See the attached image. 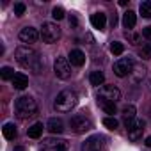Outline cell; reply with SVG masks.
I'll list each match as a JSON object with an SVG mask.
<instances>
[{
	"label": "cell",
	"mask_w": 151,
	"mask_h": 151,
	"mask_svg": "<svg viewBox=\"0 0 151 151\" xmlns=\"http://www.w3.org/2000/svg\"><path fill=\"white\" fill-rule=\"evenodd\" d=\"M14 57L18 60V64L32 73H41V68H43V62H41V57L39 53L34 50V48H29V46H18L16 52H14Z\"/></svg>",
	"instance_id": "obj_1"
},
{
	"label": "cell",
	"mask_w": 151,
	"mask_h": 151,
	"mask_svg": "<svg viewBox=\"0 0 151 151\" xmlns=\"http://www.w3.org/2000/svg\"><path fill=\"white\" fill-rule=\"evenodd\" d=\"M77 103H78L77 93L71 91V89H64V91H60V93L57 94L53 107H55V110H59V112H71L75 107H77Z\"/></svg>",
	"instance_id": "obj_2"
},
{
	"label": "cell",
	"mask_w": 151,
	"mask_h": 151,
	"mask_svg": "<svg viewBox=\"0 0 151 151\" xmlns=\"http://www.w3.org/2000/svg\"><path fill=\"white\" fill-rule=\"evenodd\" d=\"M14 110H16L20 119H29V117H34L37 114V103L30 96H20L14 101Z\"/></svg>",
	"instance_id": "obj_3"
},
{
	"label": "cell",
	"mask_w": 151,
	"mask_h": 151,
	"mask_svg": "<svg viewBox=\"0 0 151 151\" xmlns=\"http://www.w3.org/2000/svg\"><path fill=\"white\" fill-rule=\"evenodd\" d=\"M41 37L45 43L52 45V43H57L59 37H60V27L57 23H52V22H45L43 27H41Z\"/></svg>",
	"instance_id": "obj_4"
},
{
	"label": "cell",
	"mask_w": 151,
	"mask_h": 151,
	"mask_svg": "<svg viewBox=\"0 0 151 151\" xmlns=\"http://www.w3.org/2000/svg\"><path fill=\"white\" fill-rule=\"evenodd\" d=\"M133 66H135V62H133L132 57H123V59L114 62V75L119 77V78H124V77H128V75L132 73Z\"/></svg>",
	"instance_id": "obj_5"
},
{
	"label": "cell",
	"mask_w": 151,
	"mask_h": 151,
	"mask_svg": "<svg viewBox=\"0 0 151 151\" xmlns=\"http://www.w3.org/2000/svg\"><path fill=\"white\" fill-rule=\"evenodd\" d=\"M121 100V91L116 86H103L98 91V101H112L117 103Z\"/></svg>",
	"instance_id": "obj_6"
},
{
	"label": "cell",
	"mask_w": 151,
	"mask_h": 151,
	"mask_svg": "<svg viewBox=\"0 0 151 151\" xmlns=\"http://www.w3.org/2000/svg\"><path fill=\"white\" fill-rule=\"evenodd\" d=\"M69 124H71V130L75 133H86V132H89L93 128V121L89 117H86V116H80V114L78 116H73L71 121H69Z\"/></svg>",
	"instance_id": "obj_7"
},
{
	"label": "cell",
	"mask_w": 151,
	"mask_h": 151,
	"mask_svg": "<svg viewBox=\"0 0 151 151\" xmlns=\"http://www.w3.org/2000/svg\"><path fill=\"white\" fill-rule=\"evenodd\" d=\"M53 71L57 75V78L60 80H68L71 77V66H69V60L64 59V57H57L55 62H53Z\"/></svg>",
	"instance_id": "obj_8"
},
{
	"label": "cell",
	"mask_w": 151,
	"mask_h": 151,
	"mask_svg": "<svg viewBox=\"0 0 151 151\" xmlns=\"http://www.w3.org/2000/svg\"><path fill=\"white\" fill-rule=\"evenodd\" d=\"M126 130H128V139L130 140H139L140 137H142V132H144V121L142 119H133V121H130L128 124H126Z\"/></svg>",
	"instance_id": "obj_9"
},
{
	"label": "cell",
	"mask_w": 151,
	"mask_h": 151,
	"mask_svg": "<svg viewBox=\"0 0 151 151\" xmlns=\"http://www.w3.org/2000/svg\"><path fill=\"white\" fill-rule=\"evenodd\" d=\"M43 151H68V140L64 139H45L43 140Z\"/></svg>",
	"instance_id": "obj_10"
},
{
	"label": "cell",
	"mask_w": 151,
	"mask_h": 151,
	"mask_svg": "<svg viewBox=\"0 0 151 151\" xmlns=\"http://www.w3.org/2000/svg\"><path fill=\"white\" fill-rule=\"evenodd\" d=\"M39 36H41V32H37V29H34V27H23L20 30V39L23 43H29V45L36 43L39 39Z\"/></svg>",
	"instance_id": "obj_11"
},
{
	"label": "cell",
	"mask_w": 151,
	"mask_h": 151,
	"mask_svg": "<svg viewBox=\"0 0 151 151\" xmlns=\"http://www.w3.org/2000/svg\"><path fill=\"white\" fill-rule=\"evenodd\" d=\"M101 147H103V139L100 135H93L86 139V142L82 144V151H101Z\"/></svg>",
	"instance_id": "obj_12"
},
{
	"label": "cell",
	"mask_w": 151,
	"mask_h": 151,
	"mask_svg": "<svg viewBox=\"0 0 151 151\" xmlns=\"http://www.w3.org/2000/svg\"><path fill=\"white\" fill-rule=\"evenodd\" d=\"M46 130H48L50 133H53V135L62 133V130H64V123H62V119H60V117H52V119H48V123H46Z\"/></svg>",
	"instance_id": "obj_13"
},
{
	"label": "cell",
	"mask_w": 151,
	"mask_h": 151,
	"mask_svg": "<svg viewBox=\"0 0 151 151\" xmlns=\"http://www.w3.org/2000/svg\"><path fill=\"white\" fill-rule=\"evenodd\" d=\"M68 59H69L71 66H77V68H80V66H84V62H86V53H84L82 50H71Z\"/></svg>",
	"instance_id": "obj_14"
},
{
	"label": "cell",
	"mask_w": 151,
	"mask_h": 151,
	"mask_svg": "<svg viewBox=\"0 0 151 151\" xmlns=\"http://www.w3.org/2000/svg\"><path fill=\"white\" fill-rule=\"evenodd\" d=\"M91 25H93L94 29L103 30L105 25H107V14H105V13H94V14L91 16Z\"/></svg>",
	"instance_id": "obj_15"
},
{
	"label": "cell",
	"mask_w": 151,
	"mask_h": 151,
	"mask_svg": "<svg viewBox=\"0 0 151 151\" xmlns=\"http://www.w3.org/2000/svg\"><path fill=\"white\" fill-rule=\"evenodd\" d=\"M13 86H14V89H18V91L27 89V86H29L27 75H23V73H16V75H14V78H13Z\"/></svg>",
	"instance_id": "obj_16"
},
{
	"label": "cell",
	"mask_w": 151,
	"mask_h": 151,
	"mask_svg": "<svg viewBox=\"0 0 151 151\" xmlns=\"http://www.w3.org/2000/svg\"><path fill=\"white\" fill-rule=\"evenodd\" d=\"M130 77H132V80L135 82V84H139V82H142V78L146 77V68L142 66V64H135L133 66V69H132V73H130Z\"/></svg>",
	"instance_id": "obj_17"
},
{
	"label": "cell",
	"mask_w": 151,
	"mask_h": 151,
	"mask_svg": "<svg viewBox=\"0 0 151 151\" xmlns=\"http://www.w3.org/2000/svg\"><path fill=\"white\" fill-rule=\"evenodd\" d=\"M135 23H137V14H135L133 11H126V13L123 14V27L130 30V29L135 27Z\"/></svg>",
	"instance_id": "obj_18"
},
{
	"label": "cell",
	"mask_w": 151,
	"mask_h": 151,
	"mask_svg": "<svg viewBox=\"0 0 151 151\" xmlns=\"http://www.w3.org/2000/svg\"><path fill=\"white\" fill-rule=\"evenodd\" d=\"M2 133H4V137L7 140H14V137L18 135V130H16L14 123H6L4 128H2Z\"/></svg>",
	"instance_id": "obj_19"
},
{
	"label": "cell",
	"mask_w": 151,
	"mask_h": 151,
	"mask_svg": "<svg viewBox=\"0 0 151 151\" xmlns=\"http://www.w3.org/2000/svg\"><path fill=\"white\" fill-rule=\"evenodd\" d=\"M135 107L133 105H126V107H123V110H121V116H123V119H124V124H128L130 121H133L135 119Z\"/></svg>",
	"instance_id": "obj_20"
},
{
	"label": "cell",
	"mask_w": 151,
	"mask_h": 151,
	"mask_svg": "<svg viewBox=\"0 0 151 151\" xmlns=\"http://www.w3.org/2000/svg\"><path fill=\"white\" fill-rule=\"evenodd\" d=\"M43 130H45L43 123H34V124L27 130V135H29L30 139H39V137L43 135Z\"/></svg>",
	"instance_id": "obj_21"
},
{
	"label": "cell",
	"mask_w": 151,
	"mask_h": 151,
	"mask_svg": "<svg viewBox=\"0 0 151 151\" xmlns=\"http://www.w3.org/2000/svg\"><path fill=\"white\" fill-rule=\"evenodd\" d=\"M89 82H91L93 86H103V82H105L103 71H93V73L89 75Z\"/></svg>",
	"instance_id": "obj_22"
},
{
	"label": "cell",
	"mask_w": 151,
	"mask_h": 151,
	"mask_svg": "<svg viewBox=\"0 0 151 151\" xmlns=\"http://www.w3.org/2000/svg\"><path fill=\"white\" fill-rule=\"evenodd\" d=\"M98 103L103 109V112L109 114V117H114V114H116V103H112V101H98Z\"/></svg>",
	"instance_id": "obj_23"
},
{
	"label": "cell",
	"mask_w": 151,
	"mask_h": 151,
	"mask_svg": "<svg viewBox=\"0 0 151 151\" xmlns=\"http://www.w3.org/2000/svg\"><path fill=\"white\" fill-rule=\"evenodd\" d=\"M14 69L9 68V66H4L2 69H0V77H2V80H13L14 78Z\"/></svg>",
	"instance_id": "obj_24"
},
{
	"label": "cell",
	"mask_w": 151,
	"mask_h": 151,
	"mask_svg": "<svg viewBox=\"0 0 151 151\" xmlns=\"http://www.w3.org/2000/svg\"><path fill=\"white\" fill-rule=\"evenodd\" d=\"M140 14L144 18H151V0H146V2H140V7H139Z\"/></svg>",
	"instance_id": "obj_25"
},
{
	"label": "cell",
	"mask_w": 151,
	"mask_h": 151,
	"mask_svg": "<svg viewBox=\"0 0 151 151\" xmlns=\"http://www.w3.org/2000/svg\"><path fill=\"white\" fill-rule=\"evenodd\" d=\"M110 52H112L114 55H121V53L124 52V45L119 43V41H114V43L110 45Z\"/></svg>",
	"instance_id": "obj_26"
},
{
	"label": "cell",
	"mask_w": 151,
	"mask_h": 151,
	"mask_svg": "<svg viewBox=\"0 0 151 151\" xmlns=\"http://www.w3.org/2000/svg\"><path fill=\"white\" fill-rule=\"evenodd\" d=\"M103 124H105L109 130H116V128L119 126V121H117L116 117H105V119H103Z\"/></svg>",
	"instance_id": "obj_27"
},
{
	"label": "cell",
	"mask_w": 151,
	"mask_h": 151,
	"mask_svg": "<svg viewBox=\"0 0 151 151\" xmlns=\"http://www.w3.org/2000/svg\"><path fill=\"white\" fill-rule=\"evenodd\" d=\"M52 16H53L55 20H62V18L66 16V13H64V9H62L60 6H57V7L52 9Z\"/></svg>",
	"instance_id": "obj_28"
},
{
	"label": "cell",
	"mask_w": 151,
	"mask_h": 151,
	"mask_svg": "<svg viewBox=\"0 0 151 151\" xmlns=\"http://www.w3.org/2000/svg\"><path fill=\"white\" fill-rule=\"evenodd\" d=\"M140 57L142 59H151V43H147L140 48Z\"/></svg>",
	"instance_id": "obj_29"
},
{
	"label": "cell",
	"mask_w": 151,
	"mask_h": 151,
	"mask_svg": "<svg viewBox=\"0 0 151 151\" xmlns=\"http://www.w3.org/2000/svg\"><path fill=\"white\" fill-rule=\"evenodd\" d=\"M25 9H27V7H25L23 2H16V4H14V14H16V16H23V14H25Z\"/></svg>",
	"instance_id": "obj_30"
},
{
	"label": "cell",
	"mask_w": 151,
	"mask_h": 151,
	"mask_svg": "<svg viewBox=\"0 0 151 151\" xmlns=\"http://www.w3.org/2000/svg\"><path fill=\"white\" fill-rule=\"evenodd\" d=\"M142 36H144L146 39H149V41H151V25H149V27H146V29L142 30Z\"/></svg>",
	"instance_id": "obj_31"
},
{
	"label": "cell",
	"mask_w": 151,
	"mask_h": 151,
	"mask_svg": "<svg viewBox=\"0 0 151 151\" xmlns=\"http://www.w3.org/2000/svg\"><path fill=\"white\" fill-rule=\"evenodd\" d=\"M130 39H132V45H139V41H140V37H139L137 34H132Z\"/></svg>",
	"instance_id": "obj_32"
},
{
	"label": "cell",
	"mask_w": 151,
	"mask_h": 151,
	"mask_svg": "<svg viewBox=\"0 0 151 151\" xmlns=\"http://www.w3.org/2000/svg\"><path fill=\"white\" fill-rule=\"evenodd\" d=\"M69 25H71V27H77V25H78V22H77V18H75L73 14L69 16Z\"/></svg>",
	"instance_id": "obj_33"
},
{
	"label": "cell",
	"mask_w": 151,
	"mask_h": 151,
	"mask_svg": "<svg viewBox=\"0 0 151 151\" xmlns=\"http://www.w3.org/2000/svg\"><path fill=\"white\" fill-rule=\"evenodd\" d=\"M146 146H147V147H151V135H149V137H146Z\"/></svg>",
	"instance_id": "obj_34"
},
{
	"label": "cell",
	"mask_w": 151,
	"mask_h": 151,
	"mask_svg": "<svg viewBox=\"0 0 151 151\" xmlns=\"http://www.w3.org/2000/svg\"><path fill=\"white\" fill-rule=\"evenodd\" d=\"M14 151H25V147H23V146H16Z\"/></svg>",
	"instance_id": "obj_35"
}]
</instances>
